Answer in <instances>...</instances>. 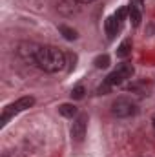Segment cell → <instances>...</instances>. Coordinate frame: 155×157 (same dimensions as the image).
I'll return each mask as SVG.
<instances>
[{
	"label": "cell",
	"mask_w": 155,
	"mask_h": 157,
	"mask_svg": "<svg viewBox=\"0 0 155 157\" xmlns=\"http://www.w3.org/2000/svg\"><path fill=\"white\" fill-rule=\"evenodd\" d=\"M33 62L47 73H57L66 64V55L57 48H37Z\"/></svg>",
	"instance_id": "obj_1"
},
{
	"label": "cell",
	"mask_w": 155,
	"mask_h": 157,
	"mask_svg": "<svg viewBox=\"0 0 155 157\" xmlns=\"http://www.w3.org/2000/svg\"><path fill=\"white\" fill-rule=\"evenodd\" d=\"M35 104V99L33 97H20V99H17L15 102H11V104H7L4 110H2V117H0V126H6L11 119L15 117V115H18L20 112H24V110H28V108H31Z\"/></svg>",
	"instance_id": "obj_2"
},
{
	"label": "cell",
	"mask_w": 155,
	"mask_h": 157,
	"mask_svg": "<svg viewBox=\"0 0 155 157\" xmlns=\"http://www.w3.org/2000/svg\"><path fill=\"white\" fill-rule=\"evenodd\" d=\"M135 112H137L135 102H131V101L126 99V97H119V99H115V101L112 102V113H113L115 117L126 119V117L135 115Z\"/></svg>",
	"instance_id": "obj_3"
},
{
	"label": "cell",
	"mask_w": 155,
	"mask_h": 157,
	"mask_svg": "<svg viewBox=\"0 0 155 157\" xmlns=\"http://www.w3.org/2000/svg\"><path fill=\"white\" fill-rule=\"evenodd\" d=\"M133 66L130 64V62H122L120 66H117V70H113L108 77H106V82L110 84V86H117V84H122L124 80H128V78L133 77Z\"/></svg>",
	"instance_id": "obj_4"
},
{
	"label": "cell",
	"mask_w": 155,
	"mask_h": 157,
	"mask_svg": "<svg viewBox=\"0 0 155 157\" xmlns=\"http://www.w3.org/2000/svg\"><path fill=\"white\" fill-rule=\"evenodd\" d=\"M86 128H88V115L82 113L75 119L73 126H71V139L75 143H82L84 137H86Z\"/></svg>",
	"instance_id": "obj_5"
},
{
	"label": "cell",
	"mask_w": 155,
	"mask_h": 157,
	"mask_svg": "<svg viewBox=\"0 0 155 157\" xmlns=\"http://www.w3.org/2000/svg\"><path fill=\"white\" fill-rule=\"evenodd\" d=\"M128 17H130V20H131V24L137 28V26L141 24V20H142V9H139L137 6L130 4V7H128Z\"/></svg>",
	"instance_id": "obj_6"
},
{
	"label": "cell",
	"mask_w": 155,
	"mask_h": 157,
	"mask_svg": "<svg viewBox=\"0 0 155 157\" xmlns=\"http://www.w3.org/2000/svg\"><path fill=\"white\" fill-rule=\"evenodd\" d=\"M119 26H120V22L115 18V15H112V17H108V18H106V33H108V37H110V39H113V37L117 35Z\"/></svg>",
	"instance_id": "obj_7"
},
{
	"label": "cell",
	"mask_w": 155,
	"mask_h": 157,
	"mask_svg": "<svg viewBox=\"0 0 155 157\" xmlns=\"http://www.w3.org/2000/svg\"><path fill=\"white\" fill-rule=\"evenodd\" d=\"M59 113L62 117H75L77 115V106L75 104H70V102H64L59 106Z\"/></svg>",
	"instance_id": "obj_8"
},
{
	"label": "cell",
	"mask_w": 155,
	"mask_h": 157,
	"mask_svg": "<svg viewBox=\"0 0 155 157\" xmlns=\"http://www.w3.org/2000/svg\"><path fill=\"white\" fill-rule=\"evenodd\" d=\"M130 53H131V40L126 39V40H122V42H120V46L117 48V57L126 59Z\"/></svg>",
	"instance_id": "obj_9"
},
{
	"label": "cell",
	"mask_w": 155,
	"mask_h": 157,
	"mask_svg": "<svg viewBox=\"0 0 155 157\" xmlns=\"http://www.w3.org/2000/svg\"><path fill=\"white\" fill-rule=\"evenodd\" d=\"M59 31H60V35H62L66 40H75L78 37L77 31H75L73 28H68V26H64V24H60V26H59Z\"/></svg>",
	"instance_id": "obj_10"
},
{
	"label": "cell",
	"mask_w": 155,
	"mask_h": 157,
	"mask_svg": "<svg viewBox=\"0 0 155 157\" xmlns=\"http://www.w3.org/2000/svg\"><path fill=\"white\" fill-rule=\"evenodd\" d=\"M93 64H95V68H99V70H104V68H108L110 66V57L104 53V55H99L95 60H93Z\"/></svg>",
	"instance_id": "obj_11"
},
{
	"label": "cell",
	"mask_w": 155,
	"mask_h": 157,
	"mask_svg": "<svg viewBox=\"0 0 155 157\" xmlns=\"http://www.w3.org/2000/svg\"><path fill=\"white\" fill-rule=\"evenodd\" d=\"M84 93H86L84 86H82V84H78V86H75V88L71 90V99L78 101V99H82V97H84Z\"/></svg>",
	"instance_id": "obj_12"
},
{
	"label": "cell",
	"mask_w": 155,
	"mask_h": 157,
	"mask_svg": "<svg viewBox=\"0 0 155 157\" xmlns=\"http://www.w3.org/2000/svg\"><path fill=\"white\" fill-rule=\"evenodd\" d=\"M126 15H128V7H120V9L115 13V18L119 20V22H122V20L126 18Z\"/></svg>",
	"instance_id": "obj_13"
},
{
	"label": "cell",
	"mask_w": 155,
	"mask_h": 157,
	"mask_svg": "<svg viewBox=\"0 0 155 157\" xmlns=\"http://www.w3.org/2000/svg\"><path fill=\"white\" fill-rule=\"evenodd\" d=\"M78 4H91V2H95V0H77Z\"/></svg>",
	"instance_id": "obj_14"
},
{
	"label": "cell",
	"mask_w": 155,
	"mask_h": 157,
	"mask_svg": "<svg viewBox=\"0 0 155 157\" xmlns=\"http://www.w3.org/2000/svg\"><path fill=\"white\" fill-rule=\"evenodd\" d=\"M153 128H155V117H153Z\"/></svg>",
	"instance_id": "obj_15"
}]
</instances>
